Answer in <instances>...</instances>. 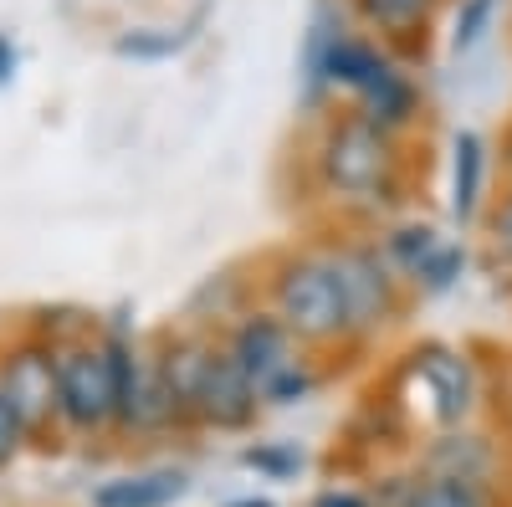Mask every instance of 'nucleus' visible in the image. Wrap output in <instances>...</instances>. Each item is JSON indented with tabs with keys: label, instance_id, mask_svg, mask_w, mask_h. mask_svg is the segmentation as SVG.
Listing matches in <instances>:
<instances>
[{
	"label": "nucleus",
	"instance_id": "obj_8",
	"mask_svg": "<svg viewBox=\"0 0 512 507\" xmlns=\"http://www.w3.org/2000/svg\"><path fill=\"white\" fill-rule=\"evenodd\" d=\"M216 338L221 333L185 323V328H169L154 344V359H159V374H164V390H169V405H175L180 431H200V385H205V364H210Z\"/></svg>",
	"mask_w": 512,
	"mask_h": 507
},
{
	"label": "nucleus",
	"instance_id": "obj_19",
	"mask_svg": "<svg viewBox=\"0 0 512 507\" xmlns=\"http://www.w3.org/2000/svg\"><path fill=\"white\" fill-rule=\"evenodd\" d=\"M446 236L436 231V221H395V226H384L379 236V251L390 257V267L410 282L425 262H431V251L441 246Z\"/></svg>",
	"mask_w": 512,
	"mask_h": 507
},
{
	"label": "nucleus",
	"instance_id": "obj_13",
	"mask_svg": "<svg viewBox=\"0 0 512 507\" xmlns=\"http://www.w3.org/2000/svg\"><path fill=\"white\" fill-rule=\"evenodd\" d=\"M349 108H359V113L374 123V129L405 139L415 123H420V113H425V93H420L415 72H410L400 57H390V62H384V72L369 82V88H364Z\"/></svg>",
	"mask_w": 512,
	"mask_h": 507
},
{
	"label": "nucleus",
	"instance_id": "obj_5",
	"mask_svg": "<svg viewBox=\"0 0 512 507\" xmlns=\"http://www.w3.org/2000/svg\"><path fill=\"white\" fill-rule=\"evenodd\" d=\"M0 395L16 410L26 441L36 446H57L62 426V395H57V344L41 333H21L16 344L0 354Z\"/></svg>",
	"mask_w": 512,
	"mask_h": 507
},
{
	"label": "nucleus",
	"instance_id": "obj_4",
	"mask_svg": "<svg viewBox=\"0 0 512 507\" xmlns=\"http://www.w3.org/2000/svg\"><path fill=\"white\" fill-rule=\"evenodd\" d=\"M328 262L344 282V303H349V328H354V349L384 338L400 318H405V298H410V282L390 267V257L379 251V241L349 236L328 246Z\"/></svg>",
	"mask_w": 512,
	"mask_h": 507
},
{
	"label": "nucleus",
	"instance_id": "obj_28",
	"mask_svg": "<svg viewBox=\"0 0 512 507\" xmlns=\"http://www.w3.org/2000/svg\"><path fill=\"white\" fill-rule=\"evenodd\" d=\"M226 507H277L272 497H236V502H226Z\"/></svg>",
	"mask_w": 512,
	"mask_h": 507
},
{
	"label": "nucleus",
	"instance_id": "obj_25",
	"mask_svg": "<svg viewBox=\"0 0 512 507\" xmlns=\"http://www.w3.org/2000/svg\"><path fill=\"white\" fill-rule=\"evenodd\" d=\"M308 507H374V502H369V492H359V487H323Z\"/></svg>",
	"mask_w": 512,
	"mask_h": 507
},
{
	"label": "nucleus",
	"instance_id": "obj_27",
	"mask_svg": "<svg viewBox=\"0 0 512 507\" xmlns=\"http://www.w3.org/2000/svg\"><path fill=\"white\" fill-rule=\"evenodd\" d=\"M497 159H502V175L512 180V123L502 129V144H497Z\"/></svg>",
	"mask_w": 512,
	"mask_h": 507
},
{
	"label": "nucleus",
	"instance_id": "obj_26",
	"mask_svg": "<svg viewBox=\"0 0 512 507\" xmlns=\"http://www.w3.org/2000/svg\"><path fill=\"white\" fill-rule=\"evenodd\" d=\"M16 67H21V47H16V36L11 31H0V88L16 77Z\"/></svg>",
	"mask_w": 512,
	"mask_h": 507
},
{
	"label": "nucleus",
	"instance_id": "obj_24",
	"mask_svg": "<svg viewBox=\"0 0 512 507\" xmlns=\"http://www.w3.org/2000/svg\"><path fill=\"white\" fill-rule=\"evenodd\" d=\"M21 446H26V431H21V420H16V410L6 405V395H0V472H6L11 461L21 456Z\"/></svg>",
	"mask_w": 512,
	"mask_h": 507
},
{
	"label": "nucleus",
	"instance_id": "obj_7",
	"mask_svg": "<svg viewBox=\"0 0 512 507\" xmlns=\"http://www.w3.org/2000/svg\"><path fill=\"white\" fill-rule=\"evenodd\" d=\"M410 379L425 400V415L436 420V431H456V426H472V415L482 405V374L472 364V354L456 349V344H415L410 349Z\"/></svg>",
	"mask_w": 512,
	"mask_h": 507
},
{
	"label": "nucleus",
	"instance_id": "obj_6",
	"mask_svg": "<svg viewBox=\"0 0 512 507\" xmlns=\"http://www.w3.org/2000/svg\"><path fill=\"white\" fill-rule=\"evenodd\" d=\"M57 395H62V426L77 436L113 431L118 395H113V364L103 349V333H77L57 344Z\"/></svg>",
	"mask_w": 512,
	"mask_h": 507
},
{
	"label": "nucleus",
	"instance_id": "obj_16",
	"mask_svg": "<svg viewBox=\"0 0 512 507\" xmlns=\"http://www.w3.org/2000/svg\"><path fill=\"white\" fill-rule=\"evenodd\" d=\"M190 492V472L154 467V472H123L93 487V507H175Z\"/></svg>",
	"mask_w": 512,
	"mask_h": 507
},
{
	"label": "nucleus",
	"instance_id": "obj_22",
	"mask_svg": "<svg viewBox=\"0 0 512 507\" xmlns=\"http://www.w3.org/2000/svg\"><path fill=\"white\" fill-rule=\"evenodd\" d=\"M241 467L262 472V477H272V482H287V477L303 472V451L287 446V441H256V446L241 451Z\"/></svg>",
	"mask_w": 512,
	"mask_h": 507
},
{
	"label": "nucleus",
	"instance_id": "obj_23",
	"mask_svg": "<svg viewBox=\"0 0 512 507\" xmlns=\"http://www.w3.org/2000/svg\"><path fill=\"white\" fill-rule=\"evenodd\" d=\"M482 226H487V246L497 251L502 262H512V180H507V190L487 205Z\"/></svg>",
	"mask_w": 512,
	"mask_h": 507
},
{
	"label": "nucleus",
	"instance_id": "obj_9",
	"mask_svg": "<svg viewBox=\"0 0 512 507\" xmlns=\"http://www.w3.org/2000/svg\"><path fill=\"white\" fill-rule=\"evenodd\" d=\"M256 415H262V400H256L246 369L231 359L226 338H216L210 364H205V385H200V426H205V431L241 436V431L256 426Z\"/></svg>",
	"mask_w": 512,
	"mask_h": 507
},
{
	"label": "nucleus",
	"instance_id": "obj_2",
	"mask_svg": "<svg viewBox=\"0 0 512 507\" xmlns=\"http://www.w3.org/2000/svg\"><path fill=\"white\" fill-rule=\"evenodd\" d=\"M262 287H267V308L297 333L303 349H354L344 282L328 262V246H297L272 257Z\"/></svg>",
	"mask_w": 512,
	"mask_h": 507
},
{
	"label": "nucleus",
	"instance_id": "obj_1",
	"mask_svg": "<svg viewBox=\"0 0 512 507\" xmlns=\"http://www.w3.org/2000/svg\"><path fill=\"white\" fill-rule=\"evenodd\" d=\"M313 175L333 205L359 210V216H384L405 200V149L395 134L374 129L359 108H338L318 129Z\"/></svg>",
	"mask_w": 512,
	"mask_h": 507
},
{
	"label": "nucleus",
	"instance_id": "obj_21",
	"mask_svg": "<svg viewBox=\"0 0 512 507\" xmlns=\"http://www.w3.org/2000/svg\"><path fill=\"white\" fill-rule=\"evenodd\" d=\"M497 26V0H456L451 11V57H472Z\"/></svg>",
	"mask_w": 512,
	"mask_h": 507
},
{
	"label": "nucleus",
	"instance_id": "obj_3",
	"mask_svg": "<svg viewBox=\"0 0 512 507\" xmlns=\"http://www.w3.org/2000/svg\"><path fill=\"white\" fill-rule=\"evenodd\" d=\"M221 338H226L231 359L246 369L262 410H287V405H303L318 395L323 369L308 359V349L297 344V333L267 303H251L246 313H236Z\"/></svg>",
	"mask_w": 512,
	"mask_h": 507
},
{
	"label": "nucleus",
	"instance_id": "obj_18",
	"mask_svg": "<svg viewBox=\"0 0 512 507\" xmlns=\"http://www.w3.org/2000/svg\"><path fill=\"white\" fill-rule=\"evenodd\" d=\"M195 36H200V16H190L180 26H134L113 41V52L128 62H169L185 47H195Z\"/></svg>",
	"mask_w": 512,
	"mask_h": 507
},
{
	"label": "nucleus",
	"instance_id": "obj_14",
	"mask_svg": "<svg viewBox=\"0 0 512 507\" xmlns=\"http://www.w3.org/2000/svg\"><path fill=\"white\" fill-rule=\"evenodd\" d=\"M349 16L359 21V31H369L374 41H384L390 52H425V31H431L441 0H344Z\"/></svg>",
	"mask_w": 512,
	"mask_h": 507
},
{
	"label": "nucleus",
	"instance_id": "obj_11",
	"mask_svg": "<svg viewBox=\"0 0 512 507\" xmlns=\"http://www.w3.org/2000/svg\"><path fill=\"white\" fill-rule=\"evenodd\" d=\"M415 467L436 472V477H456V482H487V487H497V477H502V446L487 431H477V426H456V431L425 436L420 451H415Z\"/></svg>",
	"mask_w": 512,
	"mask_h": 507
},
{
	"label": "nucleus",
	"instance_id": "obj_10",
	"mask_svg": "<svg viewBox=\"0 0 512 507\" xmlns=\"http://www.w3.org/2000/svg\"><path fill=\"white\" fill-rule=\"evenodd\" d=\"M374 507H502V492L487 482H456V477H436V472H384L369 487Z\"/></svg>",
	"mask_w": 512,
	"mask_h": 507
},
{
	"label": "nucleus",
	"instance_id": "obj_12",
	"mask_svg": "<svg viewBox=\"0 0 512 507\" xmlns=\"http://www.w3.org/2000/svg\"><path fill=\"white\" fill-rule=\"evenodd\" d=\"M349 26H359V21L349 16L344 0H318L313 6L303 47H297V103H303V113H318L333 98V88H328V52H333V41L344 36Z\"/></svg>",
	"mask_w": 512,
	"mask_h": 507
},
{
	"label": "nucleus",
	"instance_id": "obj_20",
	"mask_svg": "<svg viewBox=\"0 0 512 507\" xmlns=\"http://www.w3.org/2000/svg\"><path fill=\"white\" fill-rule=\"evenodd\" d=\"M466 262H472V257H466V246L446 236V241L431 251V262L410 277V292H420V298H441V292H451V287L461 282Z\"/></svg>",
	"mask_w": 512,
	"mask_h": 507
},
{
	"label": "nucleus",
	"instance_id": "obj_15",
	"mask_svg": "<svg viewBox=\"0 0 512 507\" xmlns=\"http://www.w3.org/2000/svg\"><path fill=\"white\" fill-rule=\"evenodd\" d=\"M487 175H492V144L477 129L451 134V221L466 231L487 216Z\"/></svg>",
	"mask_w": 512,
	"mask_h": 507
},
{
	"label": "nucleus",
	"instance_id": "obj_17",
	"mask_svg": "<svg viewBox=\"0 0 512 507\" xmlns=\"http://www.w3.org/2000/svg\"><path fill=\"white\" fill-rule=\"evenodd\" d=\"M395 52L384 47V41H374L369 31L349 26L344 36L333 41V52H328V88L333 93H349V103L369 88V82L384 72V62H390Z\"/></svg>",
	"mask_w": 512,
	"mask_h": 507
}]
</instances>
